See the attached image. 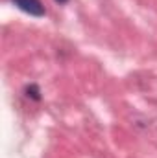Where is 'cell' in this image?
Wrapping results in <instances>:
<instances>
[{"mask_svg": "<svg viewBox=\"0 0 157 158\" xmlns=\"http://www.w3.org/2000/svg\"><path fill=\"white\" fill-rule=\"evenodd\" d=\"M13 4L19 9H22V11H26L34 17H43L44 15V6L41 4V0H13Z\"/></svg>", "mask_w": 157, "mask_h": 158, "instance_id": "1", "label": "cell"}, {"mask_svg": "<svg viewBox=\"0 0 157 158\" xmlns=\"http://www.w3.org/2000/svg\"><path fill=\"white\" fill-rule=\"evenodd\" d=\"M56 2H59V4H65V2H67V0H56Z\"/></svg>", "mask_w": 157, "mask_h": 158, "instance_id": "2", "label": "cell"}]
</instances>
